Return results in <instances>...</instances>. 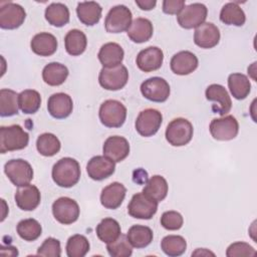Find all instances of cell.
Here are the masks:
<instances>
[{"instance_id": "7bdbcfd3", "label": "cell", "mask_w": 257, "mask_h": 257, "mask_svg": "<svg viewBox=\"0 0 257 257\" xmlns=\"http://www.w3.org/2000/svg\"><path fill=\"white\" fill-rule=\"evenodd\" d=\"M161 225L170 231H176L182 228L184 224L183 216L177 211H167L161 216Z\"/></svg>"}, {"instance_id": "60d3db41", "label": "cell", "mask_w": 257, "mask_h": 257, "mask_svg": "<svg viewBox=\"0 0 257 257\" xmlns=\"http://www.w3.org/2000/svg\"><path fill=\"white\" fill-rule=\"evenodd\" d=\"M87 238L80 234H75L68 238L66 243V254L68 257H83L89 251Z\"/></svg>"}, {"instance_id": "83f0119b", "label": "cell", "mask_w": 257, "mask_h": 257, "mask_svg": "<svg viewBox=\"0 0 257 257\" xmlns=\"http://www.w3.org/2000/svg\"><path fill=\"white\" fill-rule=\"evenodd\" d=\"M68 76V69L64 64L59 62H50L42 70L44 82L51 86L61 85Z\"/></svg>"}, {"instance_id": "603a6c76", "label": "cell", "mask_w": 257, "mask_h": 257, "mask_svg": "<svg viewBox=\"0 0 257 257\" xmlns=\"http://www.w3.org/2000/svg\"><path fill=\"white\" fill-rule=\"evenodd\" d=\"M125 193L126 189L121 183L113 182L102 189L100 194V203L106 209H117L124 200Z\"/></svg>"}, {"instance_id": "ba28073f", "label": "cell", "mask_w": 257, "mask_h": 257, "mask_svg": "<svg viewBox=\"0 0 257 257\" xmlns=\"http://www.w3.org/2000/svg\"><path fill=\"white\" fill-rule=\"evenodd\" d=\"M158 211V202L144 193L135 194L128 205L127 213L131 217L142 220H150Z\"/></svg>"}, {"instance_id": "7c38bea8", "label": "cell", "mask_w": 257, "mask_h": 257, "mask_svg": "<svg viewBox=\"0 0 257 257\" xmlns=\"http://www.w3.org/2000/svg\"><path fill=\"white\" fill-rule=\"evenodd\" d=\"M141 92L143 96L154 102L166 101L171 92V88L166 79L154 76L146 79L141 84Z\"/></svg>"}, {"instance_id": "52a82bcc", "label": "cell", "mask_w": 257, "mask_h": 257, "mask_svg": "<svg viewBox=\"0 0 257 257\" xmlns=\"http://www.w3.org/2000/svg\"><path fill=\"white\" fill-rule=\"evenodd\" d=\"M128 80V71L122 64L113 67H102L99 75L98 82L101 87L106 90L121 89Z\"/></svg>"}, {"instance_id": "30bf717a", "label": "cell", "mask_w": 257, "mask_h": 257, "mask_svg": "<svg viewBox=\"0 0 257 257\" xmlns=\"http://www.w3.org/2000/svg\"><path fill=\"white\" fill-rule=\"evenodd\" d=\"M209 131L217 141H231L238 135L239 123L233 115H224L220 118H214L209 125Z\"/></svg>"}, {"instance_id": "836d02e7", "label": "cell", "mask_w": 257, "mask_h": 257, "mask_svg": "<svg viewBox=\"0 0 257 257\" xmlns=\"http://www.w3.org/2000/svg\"><path fill=\"white\" fill-rule=\"evenodd\" d=\"M47 22L55 27H62L69 22V10L62 3H51L45 9L44 13Z\"/></svg>"}, {"instance_id": "f6af8a7d", "label": "cell", "mask_w": 257, "mask_h": 257, "mask_svg": "<svg viewBox=\"0 0 257 257\" xmlns=\"http://www.w3.org/2000/svg\"><path fill=\"white\" fill-rule=\"evenodd\" d=\"M228 257L234 256H254L256 255V250L245 242H235L231 244L226 251Z\"/></svg>"}, {"instance_id": "7402d4cb", "label": "cell", "mask_w": 257, "mask_h": 257, "mask_svg": "<svg viewBox=\"0 0 257 257\" xmlns=\"http://www.w3.org/2000/svg\"><path fill=\"white\" fill-rule=\"evenodd\" d=\"M199 61L197 56L188 50L176 53L170 62L172 71L178 75H188L196 70Z\"/></svg>"}, {"instance_id": "8fae6325", "label": "cell", "mask_w": 257, "mask_h": 257, "mask_svg": "<svg viewBox=\"0 0 257 257\" xmlns=\"http://www.w3.org/2000/svg\"><path fill=\"white\" fill-rule=\"evenodd\" d=\"M208 9L202 3H192L186 5L177 15L178 23L185 29L197 28L203 24L207 18Z\"/></svg>"}, {"instance_id": "7a4b0ae2", "label": "cell", "mask_w": 257, "mask_h": 257, "mask_svg": "<svg viewBox=\"0 0 257 257\" xmlns=\"http://www.w3.org/2000/svg\"><path fill=\"white\" fill-rule=\"evenodd\" d=\"M29 143V135L19 125L12 124L0 127V152H13L23 150Z\"/></svg>"}, {"instance_id": "f546056e", "label": "cell", "mask_w": 257, "mask_h": 257, "mask_svg": "<svg viewBox=\"0 0 257 257\" xmlns=\"http://www.w3.org/2000/svg\"><path fill=\"white\" fill-rule=\"evenodd\" d=\"M64 45L65 50L69 55L78 56L85 51L87 39L81 30L71 29L64 37Z\"/></svg>"}, {"instance_id": "74e56055", "label": "cell", "mask_w": 257, "mask_h": 257, "mask_svg": "<svg viewBox=\"0 0 257 257\" xmlns=\"http://www.w3.org/2000/svg\"><path fill=\"white\" fill-rule=\"evenodd\" d=\"M61 148L58 138L50 133H44L37 138L36 149L38 153L44 157H52L56 155Z\"/></svg>"}, {"instance_id": "4316f807", "label": "cell", "mask_w": 257, "mask_h": 257, "mask_svg": "<svg viewBox=\"0 0 257 257\" xmlns=\"http://www.w3.org/2000/svg\"><path fill=\"white\" fill-rule=\"evenodd\" d=\"M102 8L97 2H79L76 7V14L81 23L87 26L96 24L101 17Z\"/></svg>"}, {"instance_id": "277c9868", "label": "cell", "mask_w": 257, "mask_h": 257, "mask_svg": "<svg viewBox=\"0 0 257 257\" xmlns=\"http://www.w3.org/2000/svg\"><path fill=\"white\" fill-rule=\"evenodd\" d=\"M98 116L100 122L107 127H119L126 118V107L118 100H104L99 107Z\"/></svg>"}, {"instance_id": "c3c4849f", "label": "cell", "mask_w": 257, "mask_h": 257, "mask_svg": "<svg viewBox=\"0 0 257 257\" xmlns=\"http://www.w3.org/2000/svg\"><path fill=\"white\" fill-rule=\"evenodd\" d=\"M205 251H206V249H198L196 252L192 253V255H198V254L203 255V254H206V255H213V256H214V253H212V252H210V251H208V252L205 253Z\"/></svg>"}, {"instance_id": "1f68e13d", "label": "cell", "mask_w": 257, "mask_h": 257, "mask_svg": "<svg viewBox=\"0 0 257 257\" xmlns=\"http://www.w3.org/2000/svg\"><path fill=\"white\" fill-rule=\"evenodd\" d=\"M153 237L154 234L152 229L143 225H134L126 233V238L131 245L138 249L145 248L150 245L153 241Z\"/></svg>"}, {"instance_id": "d6a6232c", "label": "cell", "mask_w": 257, "mask_h": 257, "mask_svg": "<svg viewBox=\"0 0 257 257\" xmlns=\"http://www.w3.org/2000/svg\"><path fill=\"white\" fill-rule=\"evenodd\" d=\"M228 87L234 98L241 100L248 96L251 90L249 78L242 73H231L228 76Z\"/></svg>"}, {"instance_id": "5b68a950", "label": "cell", "mask_w": 257, "mask_h": 257, "mask_svg": "<svg viewBox=\"0 0 257 257\" xmlns=\"http://www.w3.org/2000/svg\"><path fill=\"white\" fill-rule=\"evenodd\" d=\"M4 173L17 187L28 185L33 179V169L31 165L22 159H13L4 166Z\"/></svg>"}, {"instance_id": "8992f818", "label": "cell", "mask_w": 257, "mask_h": 257, "mask_svg": "<svg viewBox=\"0 0 257 257\" xmlns=\"http://www.w3.org/2000/svg\"><path fill=\"white\" fill-rule=\"evenodd\" d=\"M132 11L124 5L112 7L105 16L104 27L108 33H121L132 24Z\"/></svg>"}, {"instance_id": "e0dca14e", "label": "cell", "mask_w": 257, "mask_h": 257, "mask_svg": "<svg viewBox=\"0 0 257 257\" xmlns=\"http://www.w3.org/2000/svg\"><path fill=\"white\" fill-rule=\"evenodd\" d=\"M163 60V50L157 46H149L139 52L136 62L142 71L152 72L161 68Z\"/></svg>"}, {"instance_id": "ab89813d", "label": "cell", "mask_w": 257, "mask_h": 257, "mask_svg": "<svg viewBox=\"0 0 257 257\" xmlns=\"http://www.w3.org/2000/svg\"><path fill=\"white\" fill-rule=\"evenodd\" d=\"M17 234L25 241H35L38 239L42 233V228L40 223L32 218L21 220L16 227Z\"/></svg>"}, {"instance_id": "b9f144b4", "label": "cell", "mask_w": 257, "mask_h": 257, "mask_svg": "<svg viewBox=\"0 0 257 257\" xmlns=\"http://www.w3.org/2000/svg\"><path fill=\"white\" fill-rule=\"evenodd\" d=\"M108 254L112 257H130L133 254V246L128 242L126 236H120L113 242L106 245Z\"/></svg>"}, {"instance_id": "484cf974", "label": "cell", "mask_w": 257, "mask_h": 257, "mask_svg": "<svg viewBox=\"0 0 257 257\" xmlns=\"http://www.w3.org/2000/svg\"><path fill=\"white\" fill-rule=\"evenodd\" d=\"M130 39L136 43H144L151 39L154 32L152 22L143 17L136 18L132 21L130 28L126 30Z\"/></svg>"}, {"instance_id": "44dd1931", "label": "cell", "mask_w": 257, "mask_h": 257, "mask_svg": "<svg viewBox=\"0 0 257 257\" xmlns=\"http://www.w3.org/2000/svg\"><path fill=\"white\" fill-rule=\"evenodd\" d=\"M47 109L52 117L57 119L65 118L72 112V98L64 92L53 93L48 98Z\"/></svg>"}, {"instance_id": "e575fe53", "label": "cell", "mask_w": 257, "mask_h": 257, "mask_svg": "<svg viewBox=\"0 0 257 257\" xmlns=\"http://www.w3.org/2000/svg\"><path fill=\"white\" fill-rule=\"evenodd\" d=\"M220 20L227 25L242 26L246 21L243 9L235 2L226 3L220 11Z\"/></svg>"}, {"instance_id": "2e32d148", "label": "cell", "mask_w": 257, "mask_h": 257, "mask_svg": "<svg viewBox=\"0 0 257 257\" xmlns=\"http://www.w3.org/2000/svg\"><path fill=\"white\" fill-rule=\"evenodd\" d=\"M115 170V163L105 156L92 157L87 165L86 172L90 179L94 181H102L110 177Z\"/></svg>"}, {"instance_id": "8d00e7d4", "label": "cell", "mask_w": 257, "mask_h": 257, "mask_svg": "<svg viewBox=\"0 0 257 257\" xmlns=\"http://www.w3.org/2000/svg\"><path fill=\"white\" fill-rule=\"evenodd\" d=\"M18 103L23 113H35L41 104L40 93L34 89H25L19 93Z\"/></svg>"}, {"instance_id": "ee69618b", "label": "cell", "mask_w": 257, "mask_h": 257, "mask_svg": "<svg viewBox=\"0 0 257 257\" xmlns=\"http://www.w3.org/2000/svg\"><path fill=\"white\" fill-rule=\"evenodd\" d=\"M37 255L45 257H59L61 255L60 242L53 237H48L38 248Z\"/></svg>"}, {"instance_id": "5bb4252c", "label": "cell", "mask_w": 257, "mask_h": 257, "mask_svg": "<svg viewBox=\"0 0 257 257\" xmlns=\"http://www.w3.org/2000/svg\"><path fill=\"white\" fill-rule=\"evenodd\" d=\"M205 95L209 101L214 102L212 105V110L215 113H219L221 116H224L231 110L232 100L228 91L223 85L217 83L210 84L206 88Z\"/></svg>"}, {"instance_id": "ffe728a7", "label": "cell", "mask_w": 257, "mask_h": 257, "mask_svg": "<svg viewBox=\"0 0 257 257\" xmlns=\"http://www.w3.org/2000/svg\"><path fill=\"white\" fill-rule=\"evenodd\" d=\"M14 199L19 209L23 211H33L40 204L41 195L36 186L28 184L18 187Z\"/></svg>"}, {"instance_id": "d6986e66", "label": "cell", "mask_w": 257, "mask_h": 257, "mask_svg": "<svg viewBox=\"0 0 257 257\" xmlns=\"http://www.w3.org/2000/svg\"><path fill=\"white\" fill-rule=\"evenodd\" d=\"M219 41L220 30L211 22H204L198 26L194 32V42L201 48H213L219 43Z\"/></svg>"}, {"instance_id": "9a60e30c", "label": "cell", "mask_w": 257, "mask_h": 257, "mask_svg": "<svg viewBox=\"0 0 257 257\" xmlns=\"http://www.w3.org/2000/svg\"><path fill=\"white\" fill-rule=\"evenodd\" d=\"M26 17L24 8L13 2H6L0 7V27L2 29H16L20 27Z\"/></svg>"}, {"instance_id": "ac0fdd59", "label": "cell", "mask_w": 257, "mask_h": 257, "mask_svg": "<svg viewBox=\"0 0 257 257\" xmlns=\"http://www.w3.org/2000/svg\"><path fill=\"white\" fill-rule=\"evenodd\" d=\"M103 156L110 159L114 163L123 161L130 154V144L123 137L112 136L108 137L102 147Z\"/></svg>"}, {"instance_id": "f1b7e54d", "label": "cell", "mask_w": 257, "mask_h": 257, "mask_svg": "<svg viewBox=\"0 0 257 257\" xmlns=\"http://www.w3.org/2000/svg\"><path fill=\"white\" fill-rule=\"evenodd\" d=\"M95 233L100 241L108 244L115 241L120 236V225L112 218H104L96 226Z\"/></svg>"}, {"instance_id": "4fadbf2b", "label": "cell", "mask_w": 257, "mask_h": 257, "mask_svg": "<svg viewBox=\"0 0 257 257\" xmlns=\"http://www.w3.org/2000/svg\"><path fill=\"white\" fill-rule=\"evenodd\" d=\"M163 121L162 113L155 108L142 110L135 122L136 131L145 138L152 137L159 131Z\"/></svg>"}, {"instance_id": "6da1fadb", "label": "cell", "mask_w": 257, "mask_h": 257, "mask_svg": "<svg viewBox=\"0 0 257 257\" xmlns=\"http://www.w3.org/2000/svg\"><path fill=\"white\" fill-rule=\"evenodd\" d=\"M54 183L62 188H71L80 179V166L72 158L66 157L57 161L51 172Z\"/></svg>"}, {"instance_id": "3957f363", "label": "cell", "mask_w": 257, "mask_h": 257, "mask_svg": "<svg viewBox=\"0 0 257 257\" xmlns=\"http://www.w3.org/2000/svg\"><path fill=\"white\" fill-rule=\"evenodd\" d=\"M193 124L184 117H177L170 121L166 128V140L174 147H182L189 144L193 138Z\"/></svg>"}, {"instance_id": "7dc6e473", "label": "cell", "mask_w": 257, "mask_h": 257, "mask_svg": "<svg viewBox=\"0 0 257 257\" xmlns=\"http://www.w3.org/2000/svg\"><path fill=\"white\" fill-rule=\"evenodd\" d=\"M136 4L142 9V10H152L156 6L157 2L156 0H136Z\"/></svg>"}, {"instance_id": "d590c367", "label": "cell", "mask_w": 257, "mask_h": 257, "mask_svg": "<svg viewBox=\"0 0 257 257\" xmlns=\"http://www.w3.org/2000/svg\"><path fill=\"white\" fill-rule=\"evenodd\" d=\"M18 93L12 89L2 88L0 90V115L12 116L18 113Z\"/></svg>"}, {"instance_id": "cb8c5ba5", "label": "cell", "mask_w": 257, "mask_h": 257, "mask_svg": "<svg viewBox=\"0 0 257 257\" xmlns=\"http://www.w3.org/2000/svg\"><path fill=\"white\" fill-rule=\"evenodd\" d=\"M58 43L56 37L48 32H40L30 41L31 50L39 56H50L55 53Z\"/></svg>"}, {"instance_id": "bcb514c9", "label": "cell", "mask_w": 257, "mask_h": 257, "mask_svg": "<svg viewBox=\"0 0 257 257\" xmlns=\"http://www.w3.org/2000/svg\"><path fill=\"white\" fill-rule=\"evenodd\" d=\"M186 6L184 0H165L163 2V12L166 14H179Z\"/></svg>"}, {"instance_id": "d4e9b609", "label": "cell", "mask_w": 257, "mask_h": 257, "mask_svg": "<svg viewBox=\"0 0 257 257\" xmlns=\"http://www.w3.org/2000/svg\"><path fill=\"white\" fill-rule=\"evenodd\" d=\"M124 52L122 47L115 42L103 44L97 54L98 60L103 67H113L121 64Z\"/></svg>"}, {"instance_id": "4dcf8cb0", "label": "cell", "mask_w": 257, "mask_h": 257, "mask_svg": "<svg viewBox=\"0 0 257 257\" xmlns=\"http://www.w3.org/2000/svg\"><path fill=\"white\" fill-rule=\"evenodd\" d=\"M169 191V186L163 176L155 175L147 183L143 189V193L158 203L163 201Z\"/></svg>"}, {"instance_id": "f35d334b", "label": "cell", "mask_w": 257, "mask_h": 257, "mask_svg": "<svg viewBox=\"0 0 257 257\" xmlns=\"http://www.w3.org/2000/svg\"><path fill=\"white\" fill-rule=\"evenodd\" d=\"M163 252L170 257L181 256L187 249V242L184 237L180 235H168L163 238L161 242Z\"/></svg>"}, {"instance_id": "9c48e42d", "label": "cell", "mask_w": 257, "mask_h": 257, "mask_svg": "<svg viewBox=\"0 0 257 257\" xmlns=\"http://www.w3.org/2000/svg\"><path fill=\"white\" fill-rule=\"evenodd\" d=\"M79 206L71 198L60 197L52 204V214L56 221L63 225L74 223L79 217Z\"/></svg>"}]
</instances>
